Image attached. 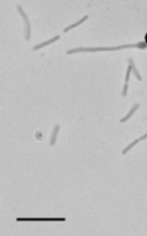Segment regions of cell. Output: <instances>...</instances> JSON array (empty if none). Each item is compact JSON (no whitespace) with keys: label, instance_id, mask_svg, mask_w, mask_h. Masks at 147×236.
<instances>
[{"label":"cell","instance_id":"cell-1","mask_svg":"<svg viewBox=\"0 0 147 236\" xmlns=\"http://www.w3.org/2000/svg\"><path fill=\"white\" fill-rule=\"evenodd\" d=\"M17 11H19V14L23 16V20H24V24H26V39L27 40H29V38H31V27H29V22H28V18H27V15L24 14L23 8H22L20 6H17Z\"/></svg>","mask_w":147,"mask_h":236},{"label":"cell","instance_id":"cell-5","mask_svg":"<svg viewBox=\"0 0 147 236\" xmlns=\"http://www.w3.org/2000/svg\"><path fill=\"white\" fill-rule=\"evenodd\" d=\"M59 129H60V126H59V125H55L54 131H52V136H51V140H49V144H51V145H55V142H56V136H58Z\"/></svg>","mask_w":147,"mask_h":236},{"label":"cell","instance_id":"cell-8","mask_svg":"<svg viewBox=\"0 0 147 236\" xmlns=\"http://www.w3.org/2000/svg\"><path fill=\"white\" fill-rule=\"evenodd\" d=\"M131 71H133V70H131V66L128 64V69H127V73H126V83L128 82V79H130V74H131Z\"/></svg>","mask_w":147,"mask_h":236},{"label":"cell","instance_id":"cell-4","mask_svg":"<svg viewBox=\"0 0 147 236\" xmlns=\"http://www.w3.org/2000/svg\"><path fill=\"white\" fill-rule=\"evenodd\" d=\"M138 108H139V103H135V105L133 106V109H131V110L128 111V113H127V115L124 117V118H122V120H120V122H126V121H128V120H130V118H131V115H133V114H134V111H135V110H138Z\"/></svg>","mask_w":147,"mask_h":236},{"label":"cell","instance_id":"cell-7","mask_svg":"<svg viewBox=\"0 0 147 236\" xmlns=\"http://www.w3.org/2000/svg\"><path fill=\"white\" fill-rule=\"evenodd\" d=\"M141 141H142L141 138H136V140L134 141L133 144H130V145L127 146V148H124V150H122V154H126V153H127V152H128V150H131V148H134V146H135L138 142H141Z\"/></svg>","mask_w":147,"mask_h":236},{"label":"cell","instance_id":"cell-3","mask_svg":"<svg viewBox=\"0 0 147 236\" xmlns=\"http://www.w3.org/2000/svg\"><path fill=\"white\" fill-rule=\"evenodd\" d=\"M87 19H88V16H83V18H82L80 20H78V22H76V23H74V24H71V26L66 27V28H64V31H63V32H68L70 30H72V28H75V27H78L79 24H82V23H83V22H86Z\"/></svg>","mask_w":147,"mask_h":236},{"label":"cell","instance_id":"cell-9","mask_svg":"<svg viewBox=\"0 0 147 236\" xmlns=\"http://www.w3.org/2000/svg\"><path fill=\"white\" fill-rule=\"evenodd\" d=\"M127 89H128V86H127V83H126V85H124V89H123V93H122L123 97H127Z\"/></svg>","mask_w":147,"mask_h":236},{"label":"cell","instance_id":"cell-2","mask_svg":"<svg viewBox=\"0 0 147 236\" xmlns=\"http://www.w3.org/2000/svg\"><path fill=\"white\" fill-rule=\"evenodd\" d=\"M56 40H59V36L56 35V36H54L52 39H49V40H46L44 43H40V44H36V46L34 47V50H39V48H42V47H44V46H48V44H51V43H54V42H56Z\"/></svg>","mask_w":147,"mask_h":236},{"label":"cell","instance_id":"cell-6","mask_svg":"<svg viewBox=\"0 0 147 236\" xmlns=\"http://www.w3.org/2000/svg\"><path fill=\"white\" fill-rule=\"evenodd\" d=\"M128 64H130V66H131V70H133V73L134 74H135V77H136V79H138V81H141V79H142V77L141 75H139V71L138 70H136V67H135V64H134V61H133V59H128Z\"/></svg>","mask_w":147,"mask_h":236}]
</instances>
